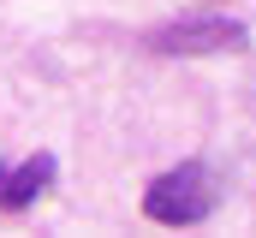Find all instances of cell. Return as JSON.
Listing matches in <instances>:
<instances>
[{"label": "cell", "instance_id": "1", "mask_svg": "<svg viewBox=\"0 0 256 238\" xmlns=\"http://www.w3.org/2000/svg\"><path fill=\"white\" fill-rule=\"evenodd\" d=\"M214 196H220L214 167H208V161H185V167H173V173L149 178L143 214H149L155 226H196V220L214 208Z\"/></svg>", "mask_w": 256, "mask_h": 238}, {"label": "cell", "instance_id": "2", "mask_svg": "<svg viewBox=\"0 0 256 238\" xmlns=\"http://www.w3.org/2000/svg\"><path fill=\"white\" fill-rule=\"evenodd\" d=\"M232 48H244V24L232 18H173L149 30V54L167 60H202V54H232Z\"/></svg>", "mask_w": 256, "mask_h": 238}, {"label": "cell", "instance_id": "3", "mask_svg": "<svg viewBox=\"0 0 256 238\" xmlns=\"http://www.w3.org/2000/svg\"><path fill=\"white\" fill-rule=\"evenodd\" d=\"M48 184H54V155H48V149H42V155H24L18 167L0 161V208L18 214V208H30Z\"/></svg>", "mask_w": 256, "mask_h": 238}]
</instances>
